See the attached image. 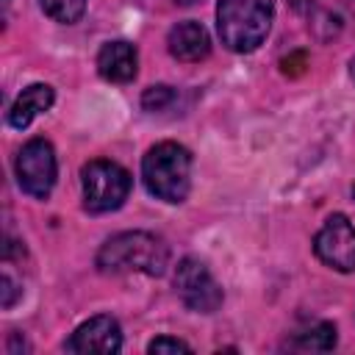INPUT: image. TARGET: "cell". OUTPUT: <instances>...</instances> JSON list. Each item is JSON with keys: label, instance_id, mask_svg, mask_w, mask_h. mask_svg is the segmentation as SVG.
I'll use <instances>...</instances> for the list:
<instances>
[{"label": "cell", "instance_id": "obj_1", "mask_svg": "<svg viewBox=\"0 0 355 355\" xmlns=\"http://www.w3.org/2000/svg\"><path fill=\"white\" fill-rule=\"evenodd\" d=\"M169 263V247L164 239L147 230H128L111 236L97 252V269L105 275H164Z\"/></svg>", "mask_w": 355, "mask_h": 355}, {"label": "cell", "instance_id": "obj_2", "mask_svg": "<svg viewBox=\"0 0 355 355\" xmlns=\"http://www.w3.org/2000/svg\"><path fill=\"white\" fill-rule=\"evenodd\" d=\"M275 0H219L216 31L227 50L252 53L269 33Z\"/></svg>", "mask_w": 355, "mask_h": 355}, {"label": "cell", "instance_id": "obj_3", "mask_svg": "<svg viewBox=\"0 0 355 355\" xmlns=\"http://www.w3.org/2000/svg\"><path fill=\"white\" fill-rule=\"evenodd\" d=\"M141 178L153 197L164 202H183L191 189V153L178 141H161L147 150Z\"/></svg>", "mask_w": 355, "mask_h": 355}, {"label": "cell", "instance_id": "obj_4", "mask_svg": "<svg viewBox=\"0 0 355 355\" xmlns=\"http://www.w3.org/2000/svg\"><path fill=\"white\" fill-rule=\"evenodd\" d=\"M80 183H83V208L92 214L116 211L128 200V191H130L128 169L108 158H94L83 164Z\"/></svg>", "mask_w": 355, "mask_h": 355}, {"label": "cell", "instance_id": "obj_5", "mask_svg": "<svg viewBox=\"0 0 355 355\" xmlns=\"http://www.w3.org/2000/svg\"><path fill=\"white\" fill-rule=\"evenodd\" d=\"M14 172H17V183L25 194L44 200L53 186H55V150L47 139H31L28 144H22V150L17 153L14 161Z\"/></svg>", "mask_w": 355, "mask_h": 355}, {"label": "cell", "instance_id": "obj_6", "mask_svg": "<svg viewBox=\"0 0 355 355\" xmlns=\"http://www.w3.org/2000/svg\"><path fill=\"white\" fill-rule=\"evenodd\" d=\"M175 291L189 311L214 313L222 305V286L197 258H183L175 269Z\"/></svg>", "mask_w": 355, "mask_h": 355}, {"label": "cell", "instance_id": "obj_7", "mask_svg": "<svg viewBox=\"0 0 355 355\" xmlns=\"http://www.w3.org/2000/svg\"><path fill=\"white\" fill-rule=\"evenodd\" d=\"M313 252L322 263L352 272L355 269V227L344 214H333L313 239Z\"/></svg>", "mask_w": 355, "mask_h": 355}, {"label": "cell", "instance_id": "obj_8", "mask_svg": "<svg viewBox=\"0 0 355 355\" xmlns=\"http://www.w3.org/2000/svg\"><path fill=\"white\" fill-rule=\"evenodd\" d=\"M67 352H78V355H111L122 349V330L119 322L114 316H92L89 322H83L64 344Z\"/></svg>", "mask_w": 355, "mask_h": 355}, {"label": "cell", "instance_id": "obj_9", "mask_svg": "<svg viewBox=\"0 0 355 355\" xmlns=\"http://www.w3.org/2000/svg\"><path fill=\"white\" fill-rule=\"evenodd\" d=\"M166 47L169 53L178 58V61H202L208 53H211V39H208V31L194 22V19H186V22H178L169 36H166Z\"/></svg>", "mask_w": 355, "mask_h": 355}, {"label": "cell", "instance_id": "obj_10", "mask_svg": "<svg viewBox=\"0 0 355 355\" xmlns=\"http://www.w3.org/2000/svg\"><path fill=\"white\" fill-rule=\"evenodd\" d=\"M136 64H139V55H136V47L130 42H108L100 47L97 53V72L111 80V83H128L136 78Z\"/></svg>", "mask_w": 355, "mask_h": 355}, {"label": "cell", "instance_id": "obj_11", "mask_svg": "<svg viewBox=\"0 0 355 355\" xmlns=\"http://www.w3.org/2000/svg\"><path fill=\"white\" fill-rule=\"evenodd\" d=\"M53 100H55V94H53V89L47 83H31V86H25L22 94L14 100V105L8 111L11 128H17V130L28 128L33 122V116H39L42 111H47L53 105Z\"/></svg>", "mask_w": 355, "mask_h": 355}, {"label": "cell", "instance_id": "obj_12", "mask_svg": "<svg viewBox=\"0 0 355 355\" xmlns=\"http://www.w3.org/2000/svg\"><path fill=\"white\" fill-rule=\"evenodd\" d=\"M297 349H305V352H327L336 347V324L330 322H319L308 330H302L294 341Z\"/></svg>", "mask_w": 355, "mask_h": 355}, {"label": "cell", "instance_id": "obj_13", "mask_svg": "<svg viewBox=\"0 0 355 355\" xmlns=\"http://www.w3.org/2000/svg\"><path fill=\"white\" fill-rule=\"evenodd\" d=\"M39 6L50 19L64 22V25L78 22L86 11V0H39Z\"/></svg>", "mask_w": 355, "mask_h": 355}, {"label": "cell", "instance_id": "obj_14", "mask_svg": "<svg viewBox=\"0 0 355 355\" xmlns=\"http://www.w3.org/2000/svg\"><path fill=\"white\" fill-rule=\"evenodd\" d=\"M172 100H175V89H172V86H164V83L150 86V89L141 94L144 111H164L166 105H172Z\"/></svg>", "mask_w": 355, "mask_h": 355}, {"label": "cell", "instance_id": "obj_15", "mask_svg": "<svg viewBox=\"0 0 355 355\" xmlns=\"http://www.w3.org/2000/svg\"><path fill=\"white\" fill-rule=\"evenodd\" d=\"M147 352L150 355H178V352H191V347L180 338H172V336H158L147 344Z\"/></svg>", "mask_w": 355, "mask_h": 355}, {"label": "cell", "instance_id": "obj_16", "mask_svg": "<svg viewBox=\"0 0 355 355\" xmlns=\"http://www.w3.org/2000/svg\"><path fill=\"white\" fill-rule=\"evenodd\" d=\"M0 291H3V297H0V305H3V308H11V305L17 302V297L22 294V291L17 288V283L11 280V275H3V277H0Z\"/></svg>", "mask_w": 355, "mask_h": 355}, {"label": "cell", "instance_id": "obj_17", "mask_svg": "<svg viewBox=\"0 0 355 355\" xmlns=\"http://www.w3.org/2000/svg\"><path fill=\"white\" fill-rule=\"evenodd\" d=\"M178 6H194V3H202V0H175Z\"/></svg>", "mask_w": 355, "mask_h": 355}, {"label": "cell", "instance_id": "obj_18", "mask_svg": "<svg viewBox=\"0 0 355 355\" xmlns=\"http://www.w3.org/2000/svg\"><path fill=\"white\" fill-rule=\"evenodd\" d=\"M349 75H352V80H355V58H352V64H349Z\"/></svg>", "mask_w": 355, "mask_h": 355}, {"label": "cell", "instance_id": "obj_19", "mask_svg": "<svg viewBox=\"0 0 355 355\" xmlns=\"http://www.w3.org/2000/svg\"><path fill=\"white\" fill-rule=\"evenodd\" d=\"M352 194H355V189H352Z\"/></svg>", "mask_w": 355, "mask_h": 355}]
</instances>
